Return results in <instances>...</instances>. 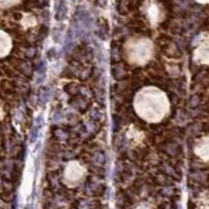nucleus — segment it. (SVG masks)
Here are the masks:
<instances>
[{
  "label": "nucleus",
  "mask_w": 209,
  "mask_h": 209,
  "mask_svg": "<svg viewBox=\"0 0 209 209\" xmlns=\"http://www.w3.org/2000/svg\"><path fill=\"white\" fill-rule=\"evenodd\" d=\"M135 112L147 123H159L169 110V102L164 92L156 87H145L134 98Z\"/></svg>",
  "instance_id": "obj_1"
},
{
  "label": "nucleus",
  "mask_w": 209,
  "mask_h": 209,
  "mask_svg": "<svg viewBox=\"0 0 209 209\" xmlns=\"http://www.w3.org/2000/svg\"><path fill=\"white\" fill-rule=\"evenodd\" d=\"M154 46L149 39H131L125 46V54L131 64L144 65L152 59Z\"/></svg>",
  "instance_id": "obj_2"
},
{
  "label": "nucleus",
  "mask_w": 209,
  "mask_h": 209,
  "mask_svg": "<svg viewBox=\"0 0 209 209\" xmlns=\"http://www.w3.org/2000/svg\"><path fill=\"white\" fill-rule=\"evenodd\" d=\"M85 175H86V169L84 166L76 161H71L65 168L64 178L67 184L76 185L84 179Z\"/></svg>",
  "instance_id": "obj_3"
},
{
  "label": "nucleus",
  "mask_w": 209,
  "mask_h": 209,
  "mask_svg": "<svg viewBox=\"0 0 209 209\" xmlns=\"http://www.w3.org/2000/svg\"><path fill=\"white\" fill-rule=\"evenodd\" d=\"M194 60L195 63L201 65H207L209 55H208V39L207 36L201 38V42L198 44L197 48L194 51Z\"/></svg>",
  "instance_id": "obj_4"
},
{
  "label": "nucleus",
  "mask_w": 209,
  "mask_h": 209,
  "mask_svg": "<svg viewBox=\"0 0 209 209\" xmlns=\"http://www.w3.org/2000/svg\"><path fill=\"white\" fill-rule=\"evenodd\" d=\"M195 153L205 162L208 161V137L204 136L200 138L195 145Z\"/></svg>",
  "instance_id": "obj_5"
},
{
  "label": "nucleus",
  "mask_w": 209,
  "mask_h": 209,
  "mask_svg": "<svg viewBox=\"0 0 209 209\" xmlns=\"http://www.w3.org/2000/svg\"><path fill=\"white\" fill-rule=\"evenodd\" d=\"M12 48V41L10 37L0 31V58L5 57Z\"/></svg>",
  "instance_id": "obj_6"
},
{
  "label": "nucleus",
  "mask_w": 209,
  "mask_h": 209,
  "mask_svg": "<svg viewBox=\"0 0 209 209\" xmlns=\"http://www.w3.org/2000/svg\"><path fill=\"white\" fill-rule=\"evenodd\" d=\"M2 113H3V111H2V108H1V106H0V118H1V116H2Z\"/></svg>",
  "instance_id": "obj_7"
}]
</instances>
